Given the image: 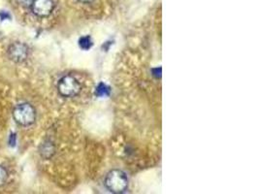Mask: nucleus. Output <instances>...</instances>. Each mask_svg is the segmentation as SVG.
Returning <instances> with one entry per match:
<instances>
[{
	"label": "nucleus",
	"mask_w": 259,
	"mask_h": 194,
	"mask_svg": "<svg viewBox=\"0 0 259 194\" xmlns=\"http://www.w3.org/2000/svg\"><path fill=\"white\" fill-rule=\"evenodd\" d=\"M105 185L111 192L121 193L127 189L128 179L123 172L113 170L107 175Z\"/></svg>",
	"instance_id": "nucleus-1"
},
{
	"label": "nucleus",
	"mask_w": 259,
	"mask_h": 194,
	"mask_svg": "<svg viewBox=\"0 0 259 194\" xmlns=\"http://www.w3.org/2000/svg\"><path fill=\"white\" fill-rule=\"evenodd\" d=\"M13 116L16 122L21 125L27 126L32 124L35 121V110L29 104H21L14 110Z\"/></svg>",
	"instance_id": "nucleus-2"
},
{
	"label": "nucleus",
	"mask_w": 259,
	"mask_h": 194,
	"mask_svg": "<svg viewBox=\"0 0 259 194\" xmlns=\"http://www.w3.org/2000/svg\"><path fill=\"white\" fill-rule=\"evenodd\" d=\"M58 89L64 97H73L81 91L80 83L72 76H65L59 80Z\"/></svg>",
	"instance_id": "nucleus-3"
},
{
	"label": "nucleus",
	"mask_w": 259,
	"mask_h": 194,
	"mask_svg": "<svg viewBox=\"0 0 259 194\" xmlns=\"http://www.w3.org/2000/svg\"><path fill=\"white\" fill-rule=\"evenodd\" d=\"M55 9V3L53 0H32L31 10L34 15L40 18H46L50 16Z\"/></svg>",
	"instance_id": "nucleus-4"
},
{
	"label": "nucleus",
	"mask_w": 259,
	"mask_h": 194,
	"mask_svg": "<svg viewBox=\"0 0 259 194\" xmlns=\"http://www.w3.org/2000/svg\"><path fill=\"white\" fill-rule=\"evenodd\" d=\"M9 58L16 62L24 61L28 55V48L23 43H14L8 50Z\"/></svg>",
	"instance_id": "nucleus-5"
},
{
	"label": "nucleus",
	"mask_w": 259,
	"mask_h": 194,
	"mask_svg": "<svg viewBox=\"0 0 259 194\" xmlns=\"http://www.w3.org/2000/svg\"><path fill=\"white\" fill-rule=\"evenodd\" d=\"M95 94L100 97L108 96L110 94V88L108 85L100 83L99 85H97L96 90H95Z\"/></svg>",
	"instance_id": "nucleus-6"
},
{
	"label": "nucleus",
	"mask_w": 259,
	"mask_h": 194,
	"mask_svg": "<svg viewBox=\"0 0 259 194\" xmlns=\"http://www.w3.org/2000/svg\"><path fill=\"white\" fill-rule=\"evenodd\" d=\"M79 45L82 50H89L93 46V41L90 36L82 37L79 41Z\"/></svg>",
	"instance_id": "nucleus-7"
},
{
	"label": "nucleus",
	"mask_w": 259,
	"mask_h": 194,
	"mask_svg": "<svg viewBox=\"0 0 259 194\" xmlns=\"http://www.w3.org/2000/svg\"><path fill=\"white\" fill-rule=\"evenodd\" d=\"M7 178H8L7 171H6L4 167L0 166V186L4 184V182H6Z\"/></svg>",
	"instance_id": "nucleus-8"
},
{
	"label": "nucleus",
	"mask_w": 259,
	"mask_h": 194,
	"mask_svg": "<svg viewBox=\"0 0 259 194\" xmlns=\"http://www.w3.org/2000/svg\"><path fill=\"white\" fill-rule=\"evenodd\" d=\"M41 154H42L44 157H46V158L51 157V156H52V154H53V147L50 145V144H48V145H44L43 149H42Z\"/></svg>",
	"instance_id": "nucleus-9"
},
{
	"label": "nucleus",
	"mask_w": 259,
	"mask_h": 194,
	"mask_svg": "<svg viewBox=\"0 0 259 194\" xmlns=\"http://www.w3.org/2000/svg\"><path fill=\"white\" fill-rule=\"evenodd\" d=\"M80 2H82V3H91V2H93L94 0H79Z\"/></svg>",
	"instance_id": "nucleus-10"
}]
</instances>
